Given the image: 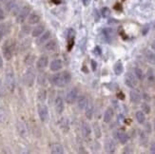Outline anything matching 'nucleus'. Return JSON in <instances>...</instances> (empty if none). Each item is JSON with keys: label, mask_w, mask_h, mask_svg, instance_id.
<instances>
[{"label": "nucleus", "mask_w": 155, "mask_h": 154, "mask_svg": "<svg viewBox=\"0 0 155 154\" xmlns=\"http://www.w3.org/2000/svg\"><path fill=\"white\" fill-rule=\"evenodd\" d=\"M15 51V43L13 40L10 39V40H7V41L3 44L2 46V52H3V56L6 60H11L12 55H13V52Z\"/></svg>", "instance_id": "f257e3e1"}, {"label": "nucleus", "mask_w": 155, "mask_h": 154, "mask_svg": "<svg viewBox=\"0 0 155 154\" xmlns=\"http://www.w3.org/2000/svg\"><path fill=\"white\" fill-rule=\"evenodd\" d=\"M5 84L8 90L12 92L15 88V72H13L12 68H8L6 70L5 74Z\"/></svg>", "instance_id": "f03ea898"}, {"label": "nucleus", "mask_w": 155, "mask_h": 154, "mask_svg": "<svg viewBox=\"0 0 155 154\" xmlns=\"http://www.w3.org/2000/svg\"><path fill=\"white\" fill-rule=\"evenodd\" d=\"M35 71L32 68H29L24 74V78H23L24 84L28 87H31L33 83H35Z\"/></svg>", "instance_id": "7ed1b4c3"}, {"label": "nucleus", "mask_w": 155, "mask_h": 154, "mask_svg": "<svg viewBox=\"0 0 155 154\" xmlns=\"http://www.w3.org/2000/svg\"><path fill=\"white\" fill-rule=\"evenodd\" d=\"M31 12V7L30 6H24L23 8H21L16 15V22L17 23H23L26 18L28 17V15Z\"/></svg>", "instance_id": "20e7f679"}, {"label": "nucleus", "mask_w": 155, "mask_h": 154, "mask_svg": "<svg viewBox=\"0 0 155 154\" xmlns=\"http://www.w3.org/2000/svg\"><path fill=\"white\" fill-rule=\"evenodd\" d=\"M50 80H51V83L53 86L58 87V88H63V87L66 86V83L64 81V78L62 75V72L61 73H55V74L51 75Z\"/></svg>", "instance_id": "39448f33"}, {"label": "nucleus", "mask_w": 155, "mask_h": 154, "mask_svg": "<svg viewBox=\"0 0 155 154\" xmlns=\"http://www.w3.org/2000/svg\"><path fill=\"white\" fill-rule=\"evenodd\" d=\"M125 84L130 89H135L138 84L136 76L133 75L131 72H127L125 76Z\"/></svg>", "instance_id": "423d86ee"}, {"label": "nucleus", "mask_w": 155, "mask_h": 154, "mask_svg": "<svg viewBox=\"0 0 155 154\" xmlns=\"http://www.w3.org/2000/svg\"><path fill=\"white\" fill-rule=\"evenodd\" d=\"M38 115L42 122H47L49 119V110L48 106L44 104H40L38 106Z\"/></svg>", "instance_id": "0eeeda50"}, {"label": "nucleus", "mask_w": 155, "mask_h": 154, "mask_svg": "<svg viewBox=\"0 0 155 154\" xmlns=\"http://www.w3.org/2000/svg\"><path fill=\"white\" fill-rule=\"evenodd\" d=\"M78 98V90L77 89L75 88H72L71 90H70L68 91V93H67V95H66V102L71 105L74 103L76 100Z\"/></svg>", "instance_id": "6e6552de"}, {"label": "nucleus", "mask_w": 155, "mask_h": 154, "mask_svg": "<svg viewBox=\"0 0 155 154\" xmlns=\"http://www.w3.org/2000/svg\"><path fill=\"white\" fill-rule=\"evenodd\" d=\"M115 149H116V146H115V143H114L113 140L111 138H107L105 140V150H106V152L113 153V152H115Z\"/></svg>", "instance_id": "1a4fd4ad"}, {"label": "nucleus", "mask_w": 155, "mask_h": 154, "mask_svg": "<svg viewBox=\"0 0 155 154\" xmlns=\"http://www.w3.org/2000/svg\"><path fill=\"white\" fill-rule=\"evenodd\" d=\"M48 65H49V58L46 55L40 56L36 62L37 69H39V70H44L45 68L48 67Z\"/></svg>", "instance_id": "9d476101"}, {"label": "nucleus", "mask_w": 155, "mask_h": 154, "mask_svg": "<svg viewBox=\"0 0 155 154\" xmlns=\"http://www.w3.org/2000/svg\"><path fill=\"white\" fill-rule=\"evenodd\" d=\"M130 98L133 104H140L141 100H142V96H141L140 92L136 90H132L130 92Z\"/></svg>", "instance_id": "9b49d317"}, {"label": "nucleus", "mask_w": 155, "mask_h": 154, "mask_svg": "<svg viewBox=\"0 0 155 154\" xmlns=\"http://www.w3.org/2000/svg\"><path fill=\"white\" fill-rule=\"evenodd\" d=\"M74 34H75V32H74V31H73L72 29H70L68 31L67 41H68V51H69L72 49L73 45H74Z\"/></svg>", "instance_id": "f8f14e48"}, {"label": "nucleus", "mask_w": 155, "mask_h": 154, "mask_svg": "<svg viewBox=\"0 0 155 154\" xmlns=\"http://www.w3.org/2000/svg\"><path fill=\"white\" fill-rule=\"evenodd\" d=\"M102 33H103V36H104L106 41L107 43L110 44L111 41H112V39H113V37H114V31H113V30L110 29V28H106V29L103 30Z\"/></svg>", "instance_id": "ddd939ff"}, {"label": "nucleus", "mask_w": 155, "mask_h": 154, "mask_svg": "<svg viewBox=\"0 0 155 154\" xmlns=\"http://www.w3.org/2000/svg\"><path fill=\"white\" fill-rule=\"evenodd\" d=\"M85 115L86 117L89 119V120H91L92 119V116H93V112H94V106H93V104L91 101H89L87 100V104L85 108Z\"/></svg>", "instance_id": "4468645a"}, {"label": "nucleus", "mask_w": 155, "mask_h": 154, "mask_svg": "<svg viewBox=\"0 0 155 154\" xmlns=\"http://www.w3.org/2000/svg\"><path fill=\"white\" fill-rule=\"evenodd\" d=\"M55 110H56V112L58 113V114H61V113L64 111V100L61 96H57L56 99H55Z\"/></svg>", "instance_id": "2eb2a0df"}, {"label": "nucleus", "mask_w": 155, "mask_h": 154, "mask_svg": "<svg viewBox=\"0 0 155 154\" xmlns=\"http://www.w3.org/2000/svg\"><path fill=\"white\" fill-rule=\"evenodd\" d=\"M81 131H82V135L85 138H87L91 133V126L89 125V123L87 122H82L81 124Z\"/></svg>", "instance_id": "dca6fc26"}, {"label": "nucleus", "mask_w": 155, "mask_h": 154, "mask_svg": "<svg viewBox=\"0 0 155 154\" xmlns=\"http://www.w3.org/2000/svg\"><path fill=\"white\" fill-rule=\"evenodd\" d=\"M62 68H63V62L60 59L53 60V61H51L50 66V69L52 71H59Z\"/></svg>", "instance_id": "f3484780"}, {"label": "nucleus", "mask_w": 155, "mask_h": 154, "mask_svg": "<svg viewBox=\"0 0 155 154\" xmlns=\"http://www.w3.org/2000/svg\"><path fill=\"white\" fill-rule=\"evenodd\" d=\"M116 137L118 139V141L122 144V145H125L127 143V141H129V136H127V134L123 131V130H118L116 132Z\"/></svg>", "instance_id": "a211bd4d"}, {"label": "nucleus", "mask_w": 155, "mask_h": 154, "mask_svg": "<svg viewBox=\"0 0 155 154\" xmlns=\"http://www.w3.org/2000/svg\"><path fill=\"white\" fill-rule=\"evenodd\" d=\"M16 126H17V131L19 133V135L22 137H26L27 134H28V129H27V126L25 125V123L18 122Z\"/></svg>", "instance_id": "6ab92c4d"}, {"label": "nucleus", "mask_w": 155, "mask_h": 154, "mask_svg": "<svg viewBox=\"0 0 155 154\" xmlns=\"http://www.w3.org/2000/svg\"><path fill=\"white\" fill-rule=\"evenodd\" d=\"M145 57H146V60L150 64H151V65L155 64V52H153L151 50H146Z\"/></svg>", "instance_id": "aec40b11"}, {"label": "nucleus", "mask_w": 155, "mask_h": 154, "mask_svg": "<svg viewBox=\"0 0 155 154\" xmlns=\"http://www.w3.org/2000/svg\"><path fill=\"white\" fill-rule=\"evenodd\" d=\"M113 115H114V112H113V110L111 108H107L104 113V122L105 123H110L111 122V120L113 118Z\"/></svg>", "instance_id": "412c9836"}, {"label": "nucleus", "mask_w": 155, "mask_h": 154, "mask_svg": "<svg viewBox=\"0 0 155 154\" xmlns=\"http://www.w3.org/2000/svg\"><path fill=\"white\" fill-rule=\"evenodd\" d=\"M113 70H114V73H115L116 75H121L124 71V66H123V63L122 61H117L115 64L113 66Z\"/></svg>", "instance_id": "4be33fe9"}, {"label": "nucleus", "mask_w": 155, "mask_h": 154, "mask_svg": "<svg viewBox=\"0 0 155 154\" xmlns=\"http://www.w3.org/2000/svg\"><path fill=\"white\" fill-rule=\"evenodd\" d=\"M59 125H60V128H61V129L64 132H68L69 131V129H70V123H69L68 118L63 117L61 120H60Z\"/></svg>", "instance_id": "5701e85b"}, {"label": "nucleus", "mask_w": 155, "mask_h": 154, "mask_svg": "<svg viewBox=\"0 0 155 154\" xmlns=\"http://www.w3.org/2000/svg\"><path fill=\"white\" fill-rule=\"evenodd\" d=\"M45 50L48 51H55L57 50V43L55 40H50L45 45Z\"/></svg>", "instance_id": "b1692460"}, {"label": "nucleus", "mask_w": 155, "mask_h": 154, "mask_svg": "<svg viewBox=\"0 0 155 154\" xmlns=\"http://www.w3.org/2000/svg\"><path fill=\"white\" fill-rule=\"evenodd\" d=\"M51 31H45V32H43L41 35H40V37L38 38V40H37V44L38 45H42L43 43H46L48 40L50 39V37H51Z\"/></svg>", "instance_id": "393cba45"}, {"label": "nucleus", "mask_w": 155, "mask_h": 154, "mask_svg": "<svg viewBox=\"0 0 155 154\" xmlns=\"http://www.w3.org/2000/svg\"><path fill=\"white\" fill-rule=\"evenodd\" d=\"M51 152L53 154H62L64 153V149L60 144H52L51 146Z\"/></svg>", "instance_id": "a878e982"}, {"label": "nucleus", "mask_w": 155, "mask_h": 154, "mask_svg": "<svg viewBox=\"0 0 155 154\" xmlns=\"http://www.w3.org/2000/svg\"><path fill=\"white\" fill-rule=\"evenodd\" d=\"M44 30H45V27L43 25H38V26H36L35 28L32 30L31 35L33 37H38V36H40L44 32Z\"/></svg>", "instance_id": "bb28decb"}, {"label": "nucleus", "mask_w": 155, "mask_h": 154, "mask_svg": "<svg viewBox=\"0 0 155 154\" xmlns=\"http://www.w3.org/2000/svg\"><path fill=\"white\" fill-rule=\"evenodd\" d=\"M40 21V15L36 12H32L29 15L28 17V22L31 25H35V24H37L38 22Z\"/></svg>", "instance_id": "cd10ccee"}, {"label": "nucleus", "mask_w": 155, "mask_h": 154, "mask_svg": "<svg viewBox=\"0 0 155 154\" xmlns=\"http://www.w3.org/2000/svg\"><path fill=\"white\" fill-rule=\"evenodd\" d=\"M87 104V98L86 96L82 95V96H80L78 98V100H77V106H78L79 110H85Z\"/></svg>", "instance_id": "c85d7f7f"}, {"label": "nucleus", "mask_w": 155, "mask_h": 154, "mask_svg": "<svg viewBox=\"0 0 155 154\" xmlns=\"http://www.w3.org/2000/svg\"><path fill=\"white\" fill-rule=\"evenodd\" d=\"M9 31V27L8 24L6 23H1L0 24V41H2V39L5 37V35Z\"/></svg>", "instance_id": "c756f323"}, {"label": "nucleus", "mask_w": 155, "mask_h": 154, "mask_svg": "<svg viewBox=\"0 0 155 154\" xmlns=\"http://www.w3.org/2000/svg\"><path fill=\"white\" fill-rule=\"evenodd\" d=\"M139 139H140V144L142 146H147L149 143V137H147L146 131H140L139 134Z\"/></svg>", "instance_id": "7c9ffc66"}, {"label": "nucleus", "mask_w": 155, "mask_h": 154, "mask_svg": "<svg viewBox=\"0 0 155 154\" xmlns=\"http://www.w3.org/2000/svg\"><path fill=\"white\" fill-rule=\"evenodd\" d=\"M135 117H136V120L139 124H144L146 122V115L142 110L137 111L135 113Z\"/></svg>", "instance_id": "2f4dec72"}, {"label": "nucleus", "mask_w": 155, "mask_h": 154, "mask_svg": "<svg viewBox=\"0 0 155 154\" xmlns=\"http://www.w3.org/2000/svg\"><path fill=\"white\" fill-rule=\"evenodd\" d=\"M134 73H135V76L138 80L143 81L144 78H145V73L142 70H141L140 68H135V70H134Z\"/></svg>", "instance_id": "473e14b6"}, {"label": "nucleus", "mask_w": 155, "mask_h": 154, "mask_svg": "<svg viewBox=\"0 0 155 154\" xmlns=\"http://www.w3.org/2000/svg\"><path fill=\"white\" fill-rule=\"evenodd\" d=\"M92 128H93L94 135H95L96 138H100L101 136H102V131H101V129H100V126L97 123H94Z\"/></svg>", "instance_id": "72a5a7b5"}, {"label": "nucleus", "mask_w": 155, "mask_h": 154, "mask_svg": "<svg viewBox=\"0 0 155 154\" xmlns=\"http://www.w3.org/2000/svg\"><path fill=\"white\" fill-rule=\"evenodd\" d=\"M35 61V56L33 54H28L25 58V64L28 66H31Z\"/></svg>", "instance_id": "f704fd0d"}, {"label": "nucleus", "mask_w": 155, "mask_h": 154, "mask_svg": "<svg viewBox=\"0 0 155 154\" xmlns=\"http://www.w3.org/2000/svg\"><path fill=\"white\" fill-rule=\"evenodd\" d=\"M37 97H38V100L40 102H44L45 100H46V98H47V92H46V90H40L39 91H38V94H37Z\"/></svg>", "instance_id": "c9c22d12"}, {"label": "nucleus", "mask_w": 155, "mask_h": 154, "mask_svg": "<svg viewBox=\"0 0 155 154\" xmlns=\"http://www.w3.org/2000/svg\"><path fill=\"white\" fill-rule=\"evenodd\" d=\"M62 75H63V78H64V81H65L66 85L70 84L71 81V73L69 71H63Z\"/></svg>", "instance_id": "e433bc0d"}, {"label": "nucleus", "mask_w": 155, "mask_h": 154, "mask_svg": "<svg viewBox=\"0 0 155 154\" xmlns=\"http://www.w3.org/2000/svg\"><path fill=\"white\" fill-rule=\"evenodd\" d=\"M141 106H142V111L144 113H146V114H150V105L147 104V103H143L142 105H141Z\"/></svg>", "instance_id": "4c0bfd02"}, {"label": "nucleus", "mask_w": 155, "mask_h": 154, "mask_svg": "<svg viewBox=\"0 0 155 154\" xmlns=\"http://www.w3.org/2000/svg\"><path fill=\"white\" fill-rule=\"evenodd\" d=\"M38 84L41 85V86H44L46 84V74L45 72H42L40 73L39 76H38Z\"/></svg>", "instance_id": "58836bf2"}, {"label": "nucleus", "mask_w": 155, "mask_h": 154, "mask_svg": "<svg viewBox=\"0 0 155 154\" xmlns=\"http://www.w3.org/2000/svg\"><path fill=\"white\" fill-rule=\"evenodd\" d=\"M101 13H102V16L107 18V17H109L110 15V10L109 8H103L102 11H101Z\"/></svg>", "instance_id": "ea45409f"}, {"label": "nucleus", "mask_w": 155, "mask_h": 154, "mask_svg": "<svg viewBox=\"0 0 155 154\" xmlns=\"http://www.w3.org/2000/svg\"><path fill=\"white\" fill-rule=\"evenodd\" d=\"M147 79H149L150 82L154 81V75H153V71H152L151 69H150L149 71H147Z\"/></svg>", "instance_id": "a19ab883"}, {"label": "nucleus", "mask_w": 155, "mask_h": 154, "mask_svg": "<svg viewBox=\"0 0 155 154\" xmlns=\"http://www.w3.org/2000/svg\"><path fill=\"white\" fill-rule=\"evenodd\" d=\"M31 31V29H30V27L29 26H27V25H25V26H23L22 27V32L24 33V34H29V32Z\"/></svg>", "instance_id": "79ce46f5"}, {"label": "nucleus", "mask_w": 155, "mask_h": 154, "mask_svg": "<svg viewBox=\"0 0 155 154\" xmlns=\"http://www.w3.org/2000/svg\"><path fill=\"white\" fill-rule=\"evenodd\" d=\"M6 119V114L2 109H0V123H3Z\"/></svg>", "instance_id": "37998d69"}, {"label": "nucleus", "mask_w": 155, "mask_h": 154, "mask_svg": "<svg viewBox=\"0 0 155 154\" xmlns=\"http://www.w3.org/2000/svg\"><path fill=\"white\" fill-rule=\"evenodd\" d=\"M93 53H94L95 55H101V54H102V51H101V48H100V47L96 46L95 48H94V50H93Z\"/></svg>", "instance_id": "c03bdc74"}, {"label": "nucleus", "mask_w": 155, "mask_h": 154, "mask_svg": "<svg viewBox=\"0 0 155 154\" xmlns=\"http://www.w3.org/2000/svg\"><path fill=\"white\" fill-rule=\"evenodd\" d=\"M150 150L151 153H154V154H155V141H152V142L150 143Z\"/></svg>", "instance_id": "a18cd8bd"}, {"label": "nucleus", "mask_w": 155, "mask_h": 154, "mask_svg": "<svg viewBox=\"0 0 155 154\" xmlns=\"http://www.w3.org/2000/svg\"><path fill=\"white\" fill-rule=\"evenodd\" d=\"M91 68H92V70H93V71H95V70H96V69H97V63H96L95 61H94V60H91Z\"/></svg>", "instance_id": "49530a36"}, {"label": "nucleus", "mask_w": 155, "mask_h": 154, "mask_svg": "<svg viewBox=\"0 0 155 154\" xmlns=\"http://www.w3.org/2000/svg\"><path fill=\"white\" fill-rule=\"evenodd\" d=\"M145 129H146V130H147V133H150V131H151L150 124V123H147V124H146V126H145Z\"/></svg>", "instance_id": "de8ad7c7"}, {"label": "nucleus", "mask_w": 155, "mask_h": 154, "mask_svg": "<svg viewBox=\"0 0 155 154\" xmlns=\"http://www.w3.org/2000/svg\"><path fill=\"white\" fill-rule=\"evenodd\" d=\"M4 19V11L2 9H0V21Z\"/></svg>", "instance_id": "09e8293b"}, {"label": "nucleus", "mask_w": 155, "mask_h": 154, "mask_svg": "<svg viewBox=\"0 0 155 154\" xmlns=\"http://www.w3.org/2000/svg\"><path fill=\"white\" fill-rule=\"evenodd\" d=\"M118 97H119V99H122V100H124V99H125V96H124V93H122V92H120V93H118Z\"/></svg>", "instance_id": "8fccbe9b"}, {"label": "nucleus", "mask_w": 155, "mask_h": 154, "mask_svg": "<svg viewBox=\"0 0 155 154\" xmlns=\"http://www.w3.org/2000/svg\"><path fill=\"white\" fill-rule=\"evenodd\" d=\"M2 66H3V60H2L1 55H0V70L2 69Z\"/></svg>", "instance_id": "3c124183"}, {"label": "nucleus", "mask_w": 155, "mask_h": 154, "mask_svg": "<svg viewBox=\"0 0 155 154\" xmlns=\"http://www.w3.org/2000/svg\"><path fill=\"white\" fill-rule=\"evenodd\" d=\"M82 1L85 6H87V4H89V0H82Z\"/></svg>", "instance_id": "603ef678"}, {"label": "nucleus", "mask_w": 155, "mask_h": 154, "mask_svg": "<svg viewBox=\"0 0 155 154\" xmlns=\"http://www.w3.org/2000/svg\"><path fill=\"white\" fill-rule=\"evenodd\" d=\"M52 1L54 2L55 4H59L60 2H61V1H60V0H52Z\"/></svg>", "instance_id": "864d4df0"}, {"label": "nucleus", "mask_w": 155, "mask_h": 154, "mask_svg": "<svg viewBox=\"0 0 155 154\" xmlns=\"http://www.w3.org/2000/svg\"><path fill=\"white\" fill-rule=\"evenodd\" d=\"M153 126H154V131H155V119H154V122H153Z\"/></svg>", "instance_id": "5fc2aeb1"}, {"label": "nucleus", "mask_w": 155, "mask_h": 154, "mask_svg": "<svg viewBox=\"0 0 155 154\" xmlns=\"http://www.w3.org/2000/svg\"><path fill=\"white\" fill-rule=\"evenodd\" d=\"M4 1H5V0H0V4H2V3H3Z\"/></svg>", "instance_id": "6e6d98bb"}, {"label": "nucleus", "mask_w": 155, "mask_h": 154, "mask_svg": "<svg viewBox=\"0 0 155 154\" xmlns=\"http://www.w3.org/2000/svg\"><path fill=\"white\" fill-rule=\"evenodd\" d=\"M152 48H153V50H155V43H154V44L152 45Z\"/></svg>", "instance_id": "4d7b16f0"}]
</instances>
